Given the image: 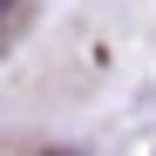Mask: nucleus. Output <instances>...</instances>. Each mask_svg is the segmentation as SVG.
<instances>
[{"label":"nucleus","mask_w":156,"mask_h":156,"mask_svg":"<svg viewBox=\"0 0 156 156\" xmlns=\"http://www.w3.org/2000/svg\"><path fill=\"white\" fill-rule=\"evenodd\" d=\"M7 14H14V0H0V20H7Z\"/></svg>","instance_id":"nucleus-1"}]
</instances>
